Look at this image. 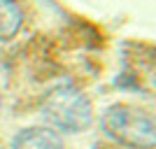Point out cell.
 Wrapping results in <instances>:
<instances>
[{
  "label": "cell",
  "mask_w": 156,
  "mask_h": 149,
  "mask_svg": "<svg viewBox=\"0 0 156 149\" xmlns=\"http://www.w3.org/2000/svg\"><path fill=\"white\" fill-rule=\"evenodd\" d=\"M9 149H63V142L49 128H26L12 140Z\"/></svg>",
  "instance_id": "3957f363"
},
{
  "label": "cell",
  "mask_w": 156,
  "mask_h": 149,
  "mask_svg": "<svg viewBox=\"0 0 156 149\" xmlns=\"http://www.w3.org/2000/svg\"><path fill=\"white\" fill-rule=\"evenodd\" d=\"M42 117L63 133H82L91 126L93 112L89 98L70 84L56 86L42 103Z\"/></svg>",
  "instance_id": "7a4b0ae2"
},
{
  "label": "cell",
  "mask_w": 156,
  "mask_h": 149,
  "mask_svg": "<svg viewBox=\"0 0 156 149\" xmlns=\"http://www.w3.org/2000/svg\"><path fill=\"white\" fill-rule=\"evenodd\" d=\"M0 107H2V98H0Z\"/></svg>",
  "instance_id": "5b68a950"
},
{
  "label": "cell",
  "mask_w": 156,
  "mask_h": 149,
  "mask_svg": "<svg viewBox=\"0 0 156 149\" xmlns=\"http://www.w3.org/2000/svg\"><path fill=\"white\" fill-rule=\"evenodd\" d=\"M105 135L128 149L156 147V117L133 105H112L100 119Z\"/></svg>",
  "instance_id": "6da1fadb"
},
{
  "label": "cell",
  "mask_w": 156,
  "mask_h": 149,
  "mask_svg": "<svg viewBox=\"0 0 156 149\" xmlns=\"http://www.w3.org/2000/svg\"><path fill=\"white\" fill-rule=\"evenodd\" d=\"M23 23V12L16 0H0V42L12 40Z\"/></svg>",
  "instance_id": "277c9868"
}]
</instances>
